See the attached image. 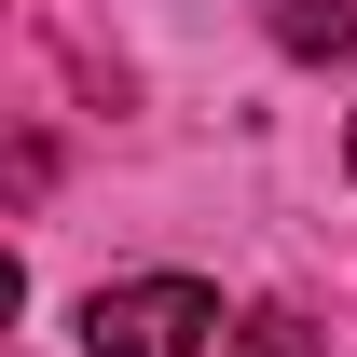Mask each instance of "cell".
<instances>
[{
  "label": "cell",
  "instance_id": "cell-1",
  "mask_svg": "<svg viewBox=\"0 0 357 357\" xmlns=\"http://www.w3.org/2000/svg\"><path fill=\"white\" fill-rule=\"evenodd\" d=\"M220 344V289L192 275H124L83 303V357H206Z\"/></svg>",
  "mask_w": 357,
  "mask_h": 357
},
{
  "label": "cell",
  "instance_id": "cell-3",
  "mask_svg": "<svg viewBox=\"0 0 357 357\" xmlns=\"http://www.w3.org/2000/svg\"><path fill=\"white\" fill-rule=\"evenodd\" d=\"M234 357H316V330H303V316H248V330H234Z\"/></svg>",
  "mask_w": 357,
  "mask_h": 357
},
{
  "label": "cell",
  "instance_id": "cell-4",
  "mask_svg": "<svg viewBox=\"0 0 357 357\" xmlns=\"http://www.w3.org/2000/svg\"><path fill=\"white\" fill-rule=\"evenodd\" d=\"M344 178H357V124H344Z\"/></svg>",
  "mask_w": 357,
  "mask_h": 357
},
{
  "label": "cell",
  "instance_id": "cell-2",
  "mask_svg": "<svg viewBox=\"0 0 357 357\" xmlns=\"http://www.w3.org/2000/svg\"><path fill=\"white\" fill-rule=\"evenodd\" d=\"M275 42H289V55H344L357 14H344V0H289V14H275Z\"/></svg>",
  "mask_w": 357,
  "mask_h": 357
}]
</instances>
